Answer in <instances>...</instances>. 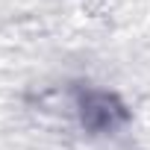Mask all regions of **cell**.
I'll list each match as a JSON object with an SVG mask.
<instances>
[{
  "instance_id": "cell-1",
  "label": "cell",
  "mask_w": 150,
  "mask_h": 150,
  "mask_svg": "<svg viewBox=\"0 0 150 150\" xmlns=\"http://www.w3.org/2000/svg\"><path fill=\"white\" fill-rule=\"evenodd\" d=\"M80 118L94 132H112L127 121V109L109 91H86L80 94Z\"/></svg>"
}]
</instances>
